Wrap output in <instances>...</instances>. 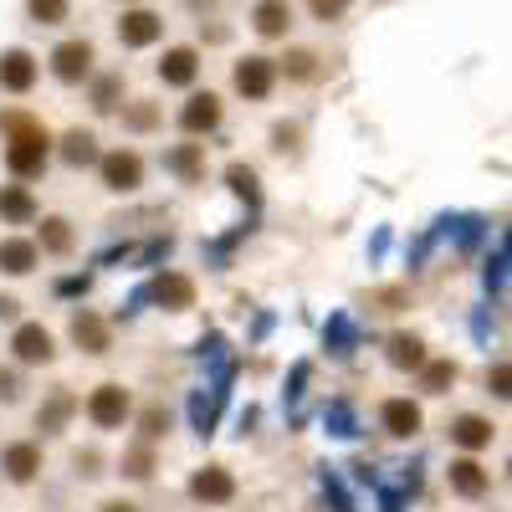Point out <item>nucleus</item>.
<instances>
[{
	"label": "nucleus",
	"mask_w": 512,
	"mask_h": 512,
	"mask_svg": "<svg viewBox=\"0 0 512 512\" xmlns=\"http://www.w3.org/2000/svg\"><path fill=\"white\" fill-rule=\"evenodd\" d=\"M0 134H6V169L16 180H36L41 169H47L52 159V134H47V123L11 108V113H0Z\"/></svg>",
	"instance_id": "nucleus-1"
},
{
	"label": "nucleus",
	"mask_w": 512,
	"mask_h": 512,
	"mask_svg": "<svg viewBox=\"0 0 512 512\" xmlns=\"http://www.w3.org/2000/svg\"><path fill=\"white\" fill-rule=\"evenodd\" d=\"M47 62H52V77H57V82L77 88V82H88V77H93V41H82V36L57 41Z\"/></svg>",
	"instance_id": "nucleus-2"
},
{
	"label": "nucleus",
	"mask_w": 512,
	"mask_h": 512,
	"mask_svg": "<svg viewBox=\"0 0 512 512\" xmlns=\"http://www.w3.org/2000/svg\"><path fill=\"white\" fill-rule=\"evenodd\" d=\"M231 88H236L241 98H251V103L272 98V88H277V62H272V57H241V62L231 67Z\"/></svg>",
	"instance_id": "nucleus-3"
},
{
	"label": "nucleus",
	"mask_w": 512,
	"mask_h": 512,
	"mask_svg": "<svg viewBox=\"0 0 512 512\" xmlns=\"http://www.w3.org/2000/svg\"><path fill=\"white\" fill-rule=\"evenodd\" d=\"M98 175H103V185H108V190H118V195H134V190L144 185V159H139L134 149L98 154Z\"/></svg>",
	"instance_id": "nucleus-4"
},
{
	"label": "nucleus",
	"mask_w": 512,
	"mask_h": 512,
	"mask_svg": "<svg viewBox=\"0 0 512 512\" xmlns=\"http://www.w3.org/2000/svg\"><path fill=\"white\" fill-rule=\"evenodd\" d=\"M144 297L159 303V308H169V313H190L195 308V282L185 272H159L154 282H144Z\"/></svg>",
	"instance_id": "nucleus-5"
},
{
	"label": "nucleus",
	"mask_w": 512,
	"mask_h": 512,
	"mask_svg": "<svg viewBox=\"0 0 512 512\" xmlns=\"http://www.w3.org/2000/svg\"><path fill=\"white\" fill-rule=\"evenodd\" d=\"M128 390L123 384H98V390L88 395V420L98 425V431H118V425L128 420Z\"/></svg>",
	"instance_id": "nucleus-6"
},
{
	"label": "nucleus",
	"mask_w": 512,
	"mask_h": 512,
	"mask_svg": "<svg viewBox=\"0 0 512 512\" xmlns=\"http://www.w3.org/2000/svg\"><path fill=\"white\" fill-rule=\"evenodd\" d=\"M159 36H164V21H159L154 11H144V6H134V11H123V16H118V41H123L128 52L154 47Z\"/></svg>",
	"instance_id": "nucleus-7"
},
{
	"label": "nucleus",
	"mask_w": 512,
	"mask_h": 512,
	"mask_svg": "<svg viewBox=\"0 0 512 512\" xmlns=\"http://www.w3.org/2000/svg\"><path fill=\"white\" fill-rule=\"evenodd\" d=\"M180 128H185L190 139L216 134V128H221V98L216 93H190V103L180 108Z\"/></svg>",
	"instance_id": "nucleus-8"
},
{
	"label": "nucleus",
	"mask_w": 512,
	"mask_h": 512,
	"mask_svg": "<svg viewBox=\"0 0 512 512\" xmlns=\"http://www.w3.org/2000/svg\"><path fill=\"white\" fill-rule=\"evenodd\" d=\"M36 72H41V62L26 47L0 52V88H6V93H31L36 88Z\"/></svg>",
	"instance_id": "nucleus-9"
},
{
	"label": "nucleus",
	"mask_w": 512,
	"mask_h": 512,
	"mask_svg": "<svg viewBox=\"0 0 512 512\" xmlns=\"http://www.w3.org/2000/svg\"><path fill=\"white\" fill-rule=\"evenodd\" d=\"M195 77H200V52L195 47H169L159 57V82L164 88H195Z\"/></svg>",
	"instance_id": "nucleus-10"
},
{
	"label": "nucleus",
	"mask_w": 512,
	"mask_h": 512,
	"mask_svg": "<svg viewBox=\"0 0 512 512\" xmlns=\"http://www.w3.org/2000/svg\"><path fill=\"white\" fill-rule=\"evenodd\" d=\"M190 497H195V502H216V507H226V502L236 497V477L226 472V466H200V472L190 477Z\"/></svg>",
	"instance_id": "nucleus-11"
},
{
	"label": "nucleus",
	"mask_w": 512,
	"mask_h": 512,
	"mask_svg": "<svg viewBox=\"0 0 512 512\" xmlns=\"http://www.w3.org/2000/svg\"><path fill=\"white\" fill-rule=\"evenodd\" d=\"M11 354L21 359V364H52V333L41 328V323H21L16 333H11Z\"/></svg>",
	"instance_id": "nucleus-12"
},
{
	"label": "nucleus",
	"mask_w": 512,
	"mask_h": 512,
	"mask_svg": "<svg viewBox=\"0 0 512 512\" xmlns=\"http://www.w3.org/2000/svg\"><path fill=\"white\" fill-rule=\"evenodd\" d=\"M72 344L82 354H108V323L93 313V308H77L72 313Z\"/></svg>",
	"instance_id": "nucleus-13"
},
{
	"label": "nucleus",
	"mask_w": 512,
	"mask_h": 512,
	"mask_svg": "<svg viewBox=\"0 0 512 512\" xmlns=\"http://www.w3.org/2000/svg\"><path fill=\"white\" fill-rule=\"evenodd\" d=\"M287 26H292V6H287V0H256V6H251V31L256 36L277 41V36H287Z\"/></svg>",
	"instance_id": "nucleus-14"
},
{
	"label": "nucleus",
	"mask_w": 512,
	"mask_h": 512,
	"mask_svg": "<svg viewBox=\"0 0 512 512\" xmlns=\"http://www.w3.org/2000/svg\"><path fill=\"white\" fill-rule=\"evenodd\" d=\"M164 169H169L175 180H185V185H200V180H205V149H200V144L164 149Z\"/></svg>",
	"instance_id": "nucleus-15"
},
{
	"label": "nucleus",
	"mask_w": 512,
	"mask_h": 512,
	"mask_svg": "<svg viewBox=\"0 0 512 512\" xmlns=\"http://www.w3.org/2000/svg\"><path fill=\"white\" fill-rule=\"evenodd\" d=\"M226 185H231V195L246 205V221L262 216V180H256L251 164H231V169H226Z\"/></svg>",
	"instance_id": "nucleus-16"
},
{
	"label": "nucleus",
	"mask_w": 512,
	"mask_h": 512,
	"mask_svg": "<svg viewBox=\"0 0 512 512\" xmlns=\"http://www.w3.org/2000/svg\"><path fill=\"white\" fill-rule=\"evenodd\" d=\"M379 425H384L390 436L410 441V436L420 431V405H415V400H384V405H379Z\"/></svg>",
	"instance_id": "nucleus-17"
},
{
	"label": "nucleus",
	"mask_w": 512,
	"mask_h": 512,
	"mask_svg": "<svg viewBox=\"0 0 512 512\" xmlns=\"http://www.w3.org/2000/svg\"><path fill=\"white\" fill-rule=\"evenodd\" d=\"M487 487H492V477L482 472V461H472V456H461V461H451V492L456 497H487Z\"/></svg>",
	"instance_id": "nucleus-18"
},
{
	"label": "nucleus",
	"mask_w": 512,
	"mask_h": 512,
	"mask_svg": "<svg viewBox=\"0 0 512 512\" xmlns=\"http://www.w3.org/2000/svg\"><path fill=\"white\" fill-rule=\"evenodd\" d=\"M0 221L31 226V221H36V195H31L26 185H0Z\"/></svg>",
	"instance_id": "nucleus-19"
},
{
	"label": "nucleus",
	"mask_w": 512,
	"mask_h": 512,
	"mask_svg": "<svg viewBox=\"0 0 512 512\" xmlns=\"http://www.w3.org/2000/svg\"><path fill=\"white\" fill-rule=\"evenodd\" d=\"M98 134L93 128H67L62 134V159L72 164V169H88V164H98Z\"/></svg>",
	"instance_id": "nucleus-20"
},
{
	"label": "nucleus",
	"mask_w": 512,
	"mask_h": 512,
	"mask_svg": "<svg viewBox=\"0 0 512 512\" xmlns=\"http://www.w3.org/2000/svg\"><path fill=\"white\" fill-rule=\"evenodd\" d=\"M41 262V251H36V241H21V236H11V241H0V272H11V277H26L31 267Z\"/></svg>",
	"instance_id": "nucleus-21"
},
{
	"label": "nucleus",
	"mask_w": 512,
	"mask_h": 512,
	"mask_svg": "<svg viewBox=\"0 0 512 512\" xmlns=\"http://www.w3.org/2000/svg\"><path fill=\"white\" fill-rule=\"evenodd\" d=\"M0 466H6V477H11V482H31V477L41 472V451H36L31 441H16V446H6Z\"/></svg>",
	"instance_id": "nucleus-22"
},
{
	"label": "nucleus",
	"mask_w": 512,
	"mask_h": 512,
	"mask_svg": "<svg viewBox=\"0 0 512 512\" xmlns=\"http://www.w3.org/2000/svg\"><path fill=\"white\" fill-rule=\"evenodd\" d=\"M451 441L466 446V451L492 446V420H482V415H456V420H451Z\"/></svg>",
	"instance_id": "nucleus-23"
},
{
	"label": "nucleus",
	"mask_w": 512,
	"mask_h": 512,
	"mask_svg": "<svg viewBox=\"0 0 512 512\" xmlns=\"http://www.w3.org/2000/svg\"><path fill=\"white\" fill-rule=\"evenodd\" d=\"M323 431L338 436V441H354V436H359V415H354V405H349V400H328V405H323Z\"/></svg>",
	"instance_id": "nucleus-24"
},
{
	"label": "nucleus",
	"mask_w": 512,
	"mask_h": 512,
	"mask_svg": "<svg viewBox=\"0 0 512 512\" xmlns=\"http://www.w3.org/2000/svg\"><path fill=\"white\" fill-rule=\"evenodd\" d=\"M441 226H446V236H451L461 251H472V246L487 236V221H482V216H441Z\"/></svg>",
	"instance_id": "nucleus-25"
},
{
	"label": "nucleus",
	"mask_w": 512,
	"mask_h": 512,
	"mask_svg": "<svg viewBox=\"0 0 512 512\" xmlns=\"http://www.w3.org/2000/svg\"><path fill=\"white\" fill-rule=\"evenodd\" d=\"M323 344H328L333 354H349V349L359 344L354 318H349V313H333V318H328V328H323Z\"/></svg>",
	"instance_id": "nucleus-26"
},
{
	"label": "nucleus",
	"mask_w": 512,
	"mask_h": 512,
	"mask_svg": "<svg viewBox=\"0 0 512 512\" xmlns=\"http://www.w3.org/2000/svg\"><path fill=\"white\" fill-rule=\"evenodd\" d=\"M93 82V108L98 113H118V98H123V72H103V77H88Z\"/></svg>",
	"instance_id": "nucleus-27"
},
{
	"label": "nucleus",
	"mask_w": 512,
	"mask_h": 512,
	"mask_svg": "<svg viewBox=\"0 0 512 512\" xmlns=\"http://www.w3.org/2000/svg\"><path fill=\"white\" fill-rule=\"evenodd\" d=\"M390 364L395 369H420L425 364V344H420L415 333H395L390 338Z\"/></svg>",
	"instance_id": "nucleus-28"
},
{
	"label": "nucleus",
	"mask_w": 512,
	"mask_h": 512,
	"mask_svg": "<svg viewBox=\"0 0 512 512\" xmlns=\"http://www.w3.org/2000/svg\"><path fill=\"white\" fill-rule=\"evenodd\" d=\"M123 128H128V134H154V128H159V108L149 98L123 103Z\"/></svg>",
	"instance_id": "nucleus-29"
},
{
	"label": "nucleus",
	"mask_w": 512,
	"mask_h": 512,
	"mask_svg": "<svg viewBox=\"0 0 512 512\" xmlns=\"http://www.w3.org/2000/svg\"><path fill=\"white\" fill-rule=\"evenodd\" d=\"M36 251H52V256H67L72 251V226L62 216H47L41 221V246Z\"/></svg>",
	"instance_id": "nucleus-30"
},
{
	"label": "nucleus",
	"mask_w": 512,
	"mask_h": 512,
	"mask_svg": "<svg viewBox=\"0 0 512 512\" xmlns=\"http://www.w3.org/2000/svg\"><path fill=\"white\" fill-rule=\"evenodd\" d=\"M77 410V400L67 395V390H57L47 405H41V415H36V425H41V431H62V425H67V415Z\"/></svg>",
	"instance_id": "nucleus-31"
},
{
	"label": "nucleus",
	"mask_w": 512,
	"mask_h": 512,
	"mask_svg": "<svg viewBox=\"0 0 512 512\" xmlns=\"http://www.w3.org/2000/svg\"><path fill=\"white\" fill-rule=\"evenodd\" d=\"M482 287H487V297H502V287H507V236L497 241V251L487 256V267H482Z\"/></svg>",
	"instance_id": "nucleus-32"
},
{
	"label": "nucleus",
	"mask_w": 512,
	"mask_h": 512,
	"mask_svg": "<svg viewBox=\"0 0 512 512\" xmlns=\"http://www.w3.org/2000/svg\"><path fill=\"white\" fill-rule=\"evenodd\" d=\"M216 415H221V405L210 400L205 390L190 395V425H195V436H210V431H216Z\"/></svg>",
	"instance_id": "nucleus-33"
},
{
	"label": "nucleus",
	"mask_w": 512,
	"mask_h": 512,
	"mask_svg": "<svg viewBox=\"0 0 512 512\" xmlns=\"http://www.w3.org/2000/svg\"><path fill=\"white\" fill-rule=\"evenodd\" d=\"M26 11L36 26H62L72 16V0H26Z\"/></svg>",
	"instance_id": "nucleus-34"
},
{
	"label": "nucleus",
	"mask_w": 512,
	"mask_h": 512,
	"mask_svg": "<svg viewBox=\"0 0 512 512\" xmlns=\"http://www.w3.org/2000/svg\"><path fill=\"white\" fill-rule=\"evenodd\" d=\"M318 487H323V497L333 502V512H354V497H349V487H344V482H338L333 466H318Z\"/></svg>",
	"instance_id": "nucleus-35"
},
{
	"label": "nucleus",
	"mask_w": 512,
	"mask_h": 512,
	"mask_svg": "<svg viewBox=\"0 0 512 512\" xmlns=\"http://www.w3.org/2000/svg\"><path fill=\"white\" fill-rule=\"evenodd\" d=\"M451 379H456V364H451V359H436V364L425 359V364H420V384H425V390H431V395H441Z\"/></svg>",
	"instance_id": "nucleus-36"
},
{
	"label": "nucleus",
	"mask_w": 512,
	"mask_h": 512,
	"mask_svg": "<svg viewBox=\"0 0 512 512\" xmlns=\"http://www.w3.org/2000/svg\"><path fill=\"white\" fill-rule=\"evenodd\" d=\"M123 472H128V477H139V482H144V477H154V451H149V446H139L134 456L123 461Z\"/></svg>",
	"instance_id": "nucleus-37"
},
{
	"label": "nucleus",
	"mask_w": 512,
	"mask_h": 512,
	"mask_svg": "<svg viewBox=\"0 0 512 512\" xmlns=\"http://www.w3.org/2000/svg\"><path fill=\"white\" fill-rule=\"evenodd\" d=\"M169 251H175V236H154V241L139 251V267H154V262H164Z\"/></svg>",
	"instance_id": "nucleus-38"
},
{
	"label": "nucleus",
	"mask_w": 512,
	"mask_h": 512,
	"mask_svg": "<svg viewBox=\"0 0 512 512\" xmlns=\"http://www.w3.org/2000/svg\"><path fill=\"white\" fill-rule=\"evenodd\" d=\"M308 374H313L308 364H292V374H287V400H292V405L303 400V384H308Z\"/></svg>",
	"instance_id": "nucleus-39"
},
{
	"label": "nucleus",
	"mask_w": 512,
	"mask_h": 512,
	"mask_svg": "<svg viewBox=\"0 0 512 512\" xmlns=\"http://www.w3.org/2000/svg\"><path fill=\"white\" fill-rule=\"evenodd\" d=\"M164 425H169V415L154 405V410H144V441H159L164 436Z\"/></svg>",
	"instance_id": "nucleus-40"
},
{
	"label": "nucleus",
	"mask_w": 512,
	"mask_h": 512,
	"mask_svg": "<svg viewBox=\"0 0 512 512\" xmlns=\"http://www.w3.org/2000/svg\"><path fill=\"white\" fill-rule=\"evenodd\" d=\"M313 62H318L313 52H292L287 57V77H313Z\"/></svg>",
	"instance_id": "nucleus-41"
},
{
	"label": "nucleus",
	"mask_w": 512,
	"mask_h": 512,
	"mask_svg": "<svg viewBox=\"0 0 512 512\" xmlns=\"http://www.w3.org/2000/svg\"><path fill=\"white\" fill-rule=\"evenodd\" d=\"M344 6H349V0H313V16L318 21H338V16H344Z\"/></svg>",
	"instance_id": "nucleus-42"
},
{
	"label": "nucleus",
	"mask_w": 512,
	"mask_h": 512,
	"mask_svg": "<svg viewBox=\"0 0 512 512\" xmlns=\"http://www.w3.org/2000/svg\"><path fill=\"white\" fill-rule=\"evenodd\" d=\"M88 287H93V277H88V272H82V277H62V282H57V292H62V297H77V292H88Z\"/></svg>",
	"instance_id": "nucleus-43"
},
{
	"label": "nucleus",
	"mask_w": 512,
	"mask_h": 512,
	"mask_svg": "<svg viewBox=\"0 0 512 512\" xmlns=\"http://www.w3.org/2000/svg\"><path fill=\"white\" fill-rule=\"evenodd\" d=\"M0 400H16V374H0Z\"/></svg>",
	"instance_id": "nucleus-44"
},
{
	"label": "nucleus",
	"mask_w": 512,
	"mask_h": 512,
	"mask_svg": "<svg viewBox=\"0 0 512 512\" xmlns=\"http://www.w3.org/2000/svg\"><path fill=\"white\" fill-rule=\"evenodd\" d=\"M492 395H507V364H497V374H492Z\"/></svg>",
	"instance_id": "nucleus-45"
},
{
	"label": "nucleus",
	"mask_w": 512,
	"mask_h": 512,
	"mask_svg": "<svg viewBox=\"0 0 512 512\" xmlns=\"http://www.w3.org/2000/svg\"><path fill=\"white\" fill-rule=\"evenodd\" d=\"M16 313H21V303H16V297H0V318H6V323H11Z\"/></svg>",
	"instance_id": "nucleus-46"
},
{
	"label": "nucleus",
	"mask_w": 512,
	"mask_h": 512,
	"mask_svg": "<svg viewBox=\"0 0 512 512\" xmlns=\"http://www.w3.org/2000/svg\"><path fill=\"white\" fill-rule=\"evenodd\" d=\"M103 512H139V507H134V502H108Z\"/></svg>",
	"instance_id": "nucleus-47"
}]
</instances>
